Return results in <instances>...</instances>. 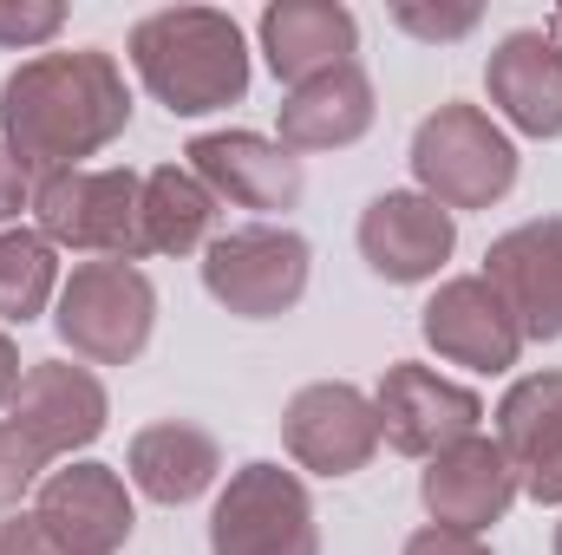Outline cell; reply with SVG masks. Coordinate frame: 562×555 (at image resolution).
Wrapping results in <instances>:
<instances>
[{
	"instance_id": "cell-1",
	"label": "cell",
	"mask_w": 562,
	"mask_h": 555,
	"mask_svg": "<svg viewBox=\"0 0 562 555\" xmlns=\"http://www.w3.org/2000/svg\"><path fill=\"white\" fill-rule=\"evenodd\" d=\"M125 132H132V86L105 46L33 53L0 79V144L33 183L86 170V157H99Z\"/></svg>"
},
{
	"instance_id": "cell-2",
	"label": "cell",
	"mask_w": 562,
	"mask_h": 555,
	"mask_svg": "<svg viewBox=\"0 0 562 555\" xmlns=\"http://www.w3.org/2000/svg\"><path fill=\"white\" fill-rule=\"evenodd\" d=\"M138 86L170 118H210L249 99V39L223 7H157L125 39Z\"/></svg>"
},
{
	"instance_id": "cell-3",
	"label": "cell",
	"mask_w": 562,
	"mask_h": 555,
	"mask_svg": "<svg viewBox=\"0 0 562 555\" xmlns=\"http://www.w3.org/2000/svg\"><path fill=\"white\" fill-rule=\"evenodd\" d=\"M517 138L484 112V105H464V99H445L438 112H425L419 132H413V177H419V196H431L438 209H497L510 190H517Z\"/></svg>"
},
{
	"instance_id": "cell-4",
	"label": "cell",
	"mask_w": 562,
	"mask_h": 555,
	"mask_svg": "<svg viewBox=\"0 0 562 555\" xmlns=\"http://www.w3.org/2000/svg\"><path fill=\"white\" fill-rule=\"evenodd\" d=\"M33 223L53 249L92 262H144V170H59L33 183Z\"/></svg>"
},
{
	"instance_id": "cell-5",
	"label": "cell",
	"mask_w": 562,
	"mask_h": 555,
	"mask_svg": "<svg viewBox=\"0 0 562 555\" xmlns=\"http://www.w3.org/2000/svg\"><path fill=\"white\" fill-rule=\"evenodd\" d=\"M53 327L86 366H132L157 327V287L138 262H72L53 301Z\"/></svg>"
},
{
	"instance_id": "cell-6",
	"label": "cell",
	"mask_w": 562,
	"mask_h": 555,
	"mask_svg": "<svg viewBox=\"0 0 562 555\" xmlns=\"http://www.w3.org/2000/svg\"><path fill=\"white\" fill-rule=\"evenodd\" d=\"M314 249L288 223H236L203 249V294L236 320H281L307 294Z\"/></svg>"
},
{
	"instance_id": "cell-7",
	"label": "cell",
	"mask_w": 562,
	"mask_h": 555,
	"mask_svg": "<svg viewBox=\"0 0 562 555\" xmlns=\"http://www.w3.org/2000/svg\"><path fill=\"white\" fill-rule=\"evenodd\" d=\"M210 555H321V517L301 471L269 457L229 471L210 510Z\"/></svg>"
},
{
	"instance_id": "cell-8",
	"label": "cell",
	"mask_w": 562,
	"mask_h": 555,
	"mask_svg": "<svg viewBox=\"0 0 562 555\" xmlns=\"http://www.w3.org/2000/svg\"><path fill=\"white\" fill-rule=\"evenodd\" d=\"M281 444L301 471L314 477H353L380 457V412L373 393H360L353 380H314L288 399L281 412Z\"/></svg>"
},
{
	"instance_id": "cell-9",
	"label": "cell",
	"mask_w": 562,
	"mask_h": 555,
	"mask_svg": "<svg viewBox=\"0 0 562 555\" xmlns=\"http://www.w3.org/2000/svg\"><path fill=\"white\" fill-rule=\"evenodd\" d=\"M373 412H380V438L400 457H438L458 438H477L484 424V399L445 373H431L419 360H393L373 386Z\"/></svg>"
},
{
	"instance_id": "cell-10",
	"label": "cell",
	"mask_w": 562,
	"mask_h": 555,
	"mask_svg": "<svg viewBox=\"0 0 562 555\" xmlns=\"http://www.w3.org/2000/svg\"><path fill=\"white\" fill-rule=\"evenodd\" d=\"M425 347L464 373H510L524 360V327L484 275H445L419 307Z\"/></svg>"
},
{
	"instance_id": "cell-11",
	"label": "cell",
	"mask_w": 562,
	"mask_h": 555,
	"mask_svg": "<svg viewBox=\"0 0 562 555\" xmlns=\"http://www.w3.org/2000/svg\"><path fill=\"white\" fill-rule=\"evenodd\" d=\"M7 418L40 444L46 464H59V457H72V451L105 438L112 393H105V380L86 360H33L20 393H13V406H7Z\"/></svg>"
},
{
	"instance_id": "cell-12",
	"label": "cell",
	"mask_w": 562,
	"mask_h": 555,
	"mask_svg": "<svg viewBox=\"0 0 562 555\" xmlns=\"http://www.w3.org/2000/svg\"><path fill=\"white\" fill-rule=\"evenodd\" d=\"M183 163L210 183L216 203L229 209H256V223L288 216L307 190V170L294 150H281L262 132H203V138L183 144Z\"/></svg>"
},
{
	"instance_id": "cell-13",
	"label": "cell",
	"mask_w": 562,
	"mask_h": 555,
	"mask_svg": "<svg viewBox=\"0 0 562 555\" xmlns=\"http://www.w3.org/2000/svg\"><path fill=\"white\" fill-rule=\"evenodd\" d=\"M360 262L393 287H419V281H438V269L451 262L458 249V216L438 209L419 190H380L367 209H360Z\"/></svg>"
},
{
	"instance_id": "cell-14",
	"label": "cell",
	"mask_w": 562,
	"mask_h": 555,
	"mask_svg": "<svg viewBox=\"0 0 562 555\" xmlns=\"http://www.w3.org/2000/svg\"><path fill=\"white\" fill-rule=\"evenodd\" d=\"M517 497H524V490H517V471H510L504 444L484 438V431H477V438H458V444L438 451V457H425V471H419V503L438 530L491 536V530L510 517Z\"/></svg>"
},
{
	"instance_id": "cell-15",
	"label": "cell",
	"mask_w": 562,
	"mask_h": 555,
	"mask_svg": "<svg viewBox=\"0 0 562 555\" xmlns=\"http://www.w3.org/2000/svg\"><path fill=\"white\" fill-rule=\"evenodd\" d=\"M484 281L510 307V320L530 340H562V216H537L504 229L484 249Z\"/></svg>"
},
{
	"instance_id": "cell-16",
	"label": "cell",
	"mask_w": 562,
	"mask_h": 555,
	"mask_svg": "<svg viewBox=\"0 0 562 555\" xmlns=\"http://www.w3.org/2000/svg\"><path fill=\"white\" fill-rule=\"evenodd\" d=\"M33 517L79 555H119L138 530V510H132V490L112 464H66V471H46V484L33 490Z\"/></svg>"
},
{
	"instance_id": "cell-17",
	"label": "cell",
	"mask_w": 562,
	"mask_h": 555,
	"mask_svg": "<svg viewBox=\"0 0 562 555\" xmlns=\"http://www.w3.org/2000/svg\"><path fill=\"white\" fill-rule=\"evenodd\" d=\"M491 112L524 138H562V39L550 26H517L484 59Z\"/></svg>"
},
{
	"instance_id": "cell-18",
	"label": "cell",
	"mask_w": 562,
	"mask_h": 555,
	"mask_svg": "<svg viewBox=\"0 0 562 555\" xmlns=\"http://www.w3.org/2000/svg\"><path fill=\"white\" fill-rule=\"evenodd\" d=\"M256 39H262V59L281 86H307V79H327L340 66H353L360 53V20L353 7L340 0H269L262 20H256Z\"/></svg>"
},
{
	"instance_id": "cell-19",
	"label": "cell",
	"mask_w": 562,
	"mask_h": 555,
	"mask_svg": "<svg viewBox=\"0 0 562 555\" xmlns=\"http://www.w3.org/2000/svg\"><path fill=\"white\" fill-rule=\"evenodd\" d=\"M497 444L530 503H562V373H524L497 399Z\"/></svg>"
},
{
	"instance_id": "cell-20",
	"label": "cell",
	"mask_w": 562,
	"mask_h": 555,
	"mask_svg": "<svg viewBox=\"0 0 562 555\" xmlns=\"http://www.w3.org/2000/svg\"><path fill=\"white\" fill-rule=\"evenodd\" d=\"M125 477H132L138 497L164 503V510H183V503H196L203 490H216V477H223V444H216V431L196 424V418H157V424L132 431V444H125Z\"/></svg>"
},
{
	"instance_id": "cell-21",
	"label": "cell",
	"mask_w": 562,
	"mask_h": 555,
	"mask_svg": "<svg viewBox=\"0 0 562 555\" xmlns=\"http://www.w3.org/2000/svg\"><path fill=\"white\" fill-rule=\"evenodd\" d=\"M380 105H373V79L367 66H340L327 79H307L294 86L288 99L276 105V144L294 150V157H314V150H347L373 132Z\"/></svg>"
},
{
	"instance_id": "cell-22",
	"label": "cell",
	"mask_w": 562,
	"mask_h": 555,
	"mask_svg": "<svg viewBox=\"0 0 562 555\" xmlns=\"http://www.w3.org/2000/svg\"><path fill=\"white\" fill-rule=\"evenodd\" d=\"M223 203L190 163L144 170V256H203L216 242Z\"/></svg>"
},
{
	"instance_id": "cell-23",
	"label": "cell",
	"mask_w": 562,
	"mask_h": 555,
	"mask_svg": "<svg viewBox=\"0 0 562 555\" xmlns=\"http://www.w3.org/2000/svg\"><path fill=\"white\" fill-rule=\"evenodd\" d=\"M59 301V249L40 229H0V327H26Z\"/></svg>"
},
{
	"instance_id": "cell-24",
	"label": "cell",
	"mask_w": 562,
	"mask_h": 555,
	"mask_svg": "<svg viewBox=\"0 0 562 555\" xmlns=\"http://www.w3.org/2000/svg\"><path fill=\"white\" fill-rule=\"evenodd\" d=\"M386 20L425 46H451V39H471L484 26V7L477 0H393Z\"/></svg>"
},
{
	"instance_id": "cell-25",
	"label": "cell",
	"mask_w": 562,
	"mask_h": 555,
	"mask_svg": "<svg viewBox=\"0 0 562 555\" xmlns=\"http://www.w3.org/2000/svg\"><path fill=\"white\" fill-rule=\"evenodd\" d=\"M40 484H46V457H40V444H33L13 418H0V510H20V497L40 490Z\"/></svg>"
},
{
	"instance_id": "cell-26",
	"label": "cell",
	"mask_w": 562,
	"mask_h": 555,
	"mask_svg": "<svg viewBox=\"0 0 562 555\" xmlns=\"http://www.w3.org/2000/svg\"><path fill=\"white\" fill-rule=\"evenodd\" d=\"M59 26H66V7L59 0H0V46L7 53H33Z\"/></svg>"
},
{
	"instance_id": "cell-27",
	"label": "cell",
	"mask_w": 562,
	"mask_h": 555,
	"mask_svg": "<svg viewBox=\"0 0 562 555\" xmlns=\"http://www.w3.org/2000/svg\"><path fill=\"white\" fill-rule=\"evenodd\" d=\"M0 555H79V550H66L33 510H13V517L0 523Z\"/></svg>"
},
{
	"instance_id": "cell-28",
	"label": "cell",
	"mask_w": 562,
	"mask_h": 555,
	"mask_svg": "<svg viewBox=\"0 0 562 555\" xmlns=\"http://www.w3.org/2000/svg\"><path fill=\"white\" fill-rule=\"evenodd\" d=\"M400 555H497L484 536H464V530H438V523H425L406 536V550Z\"/></svg>"
},
{
	"instance_id": "cell-29",
	"label": "cell",
	"mask_w": 562,
	"mask_h": 555,
	"mask_svg": "<svg viewBox=\"0 0 562 555\" xmlns=\"http://www.w3.org/2000/svg\"><path fill=\"white\" fill-rule=\"evenodd\" d=\"M33 209V177L13 163V150L0 144V229H13V216Z\"/></svg>"
},
{
	"instance_id": "cell-30",
	"label": "cell",
	"mask_w": 562,
	"mask_h": 555,
	"mask_svg": "<svg viewBox=\"0 0 562 555\" xmlns=\"http://www.w3.org/2000/svg\"><path fill=\"white\" fill-rule=\"evenodd\" d=\"M20 380H26V366H20V347H13V333L0 327V418H7V406H13Z\"/></svg>"
},
{
	"instance_id": "cell-31",
	"label": "cell",
	"mask_w": 562,
	"mask_h": 555,
	"mask_svg": "<svg viewBox=\"0 0 562 555\" xmlns=\"http://www.w3.org/2000/svg\"><path fill=\"white\" fill-rule=\"evenodd\" d=\"M550 33H557V39H562V7H557V13H550Z\"/></svg>"
},
{
	"instance_id": "cell-32",
	"label": "cell",
	"mask_w": 562,
	"mask_h": 555,
	"mask_svg": "<svg viewBox=\"0 0 562 555\" xmlns=\"http://www.w3.org/2000/svg\"><path fill=\"white\" fill-rule=\"evenodd\" d=\"M550 555H562V523H557V543H550Z\"/></svg>"
}]
</instances>
